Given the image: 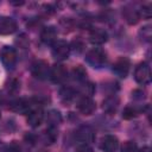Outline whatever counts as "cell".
<instances>
[{"label": "cell", "instance_id": "obj_1", "mask_svg": "<svg viewBox=\"0 0 152 152\" xmlns=\"http://www.w3.org/2000/svg\"><path fill=\"white\" fill-rule=\"evenodd\" d=\"M86 61L93 68H102L107 62V53L101 48H93L86 55Z\"/></svg>", "mask_w": 152, "mask_h": 152}, {"label": "cell", "instance_id": "obj_2", "mask_svg": "<svg viewBox=\"0 0 152 152\" xmlns=\"http://www.w3.org/2000/svg\"><path fill=\"white\" fill-rule=\"evenodd\" d=\"M0 61H1L2 65L6 69H8V70L14 69V66L17 64V61H18L15 49L12 48V46H7V45L4 46L0 50Z\"/></svg>", "mask_w": 152, "mask_h": 152}, {"label": "cell", "instance_id": "obj_3", "mask_svg": "<svg viewBox=\"0 0 152 152\" xmlns=\"http://www.w3.org/2000/svg\"><path fill=\"white\" fill-rule=\"evenodd\" d=\"M52 57L56 61H64L69 57L70 53V45L65 40H56L52 44V50H51Z\"/></svg>", "mask_w": 152, "mask_h": 152}, {"label": "cell", "instance_id": "obj_4", "mask_svg": "<svg viewBox=\"0 0 152 152\" xmlns=\"http://www.w3.org/2000/svg\"><path fill=\"white\" fill-rule=\"evenodd\" d=\"M134 80L139 84H148L151 82V69L147 63H140L135 68Z\"/></svg>", "mask_w": 152, "mask_h": 152}, {"label": "cell", "instance_id": "obj_5", "mask_svg": "<svg viewBox=\"0 0 152 152\" xmlns=\"http://www.w3.org/2000/svg\"><path fill=\"white\" fill-rule=\"evenodd\" d=\"M31 72L38 80H45V78L50 77V66H49L48 62L40 59L32 64Z\"/></svg>", "mask_w": 152, "mask_h": 152}, {"label": "cell", "instance_id": "obj_6", "mask_svg": "<svg viewBox=\"0 0 152 152\" xmlns=\"http://www.w3.org/2000/svg\"><path fill=\"white\" fill-rule=\"evenodd\" d=\"M44 118H45V114H44L42 107L33 106L31 108V110L27 113V124L31 127H38L44 121Z\"/></svg>", "mask_w": 152, "mask_h": 152}, {"label": "cell", "instance_id": "obj_7", "mask_svg": "<svg viewBox=\"0 0 152 152\" xmlns=\"http://www.w3.org/2000/svg\"><path fill=\"white\" fill-rule=\"evenodd\" d=\"M129 66H131V62L127 57H119L115 61V63L113 64V72L116 76H119L121 78H125L128 75Z\"/></svg>", "mask_w": 152, "mask_h": 152}, {"label": "cell", "instance_id": "obj_8", "mask_svg": "<svg viewBox=\"0 0 152 152\" xmlns=\"http://www.w3.org/2000/svg\"><path fill=\"white\" fill-rule=\"evenodd\" d=\"M68 77V70L63 64H55L50 69V78L55 83H63Z\"/></svg>", "mask_w": 152, "mask_h": 152}, {"label": "cell", "instance_id": "obj_9", "mask_svg": "<svg viewBox=\"0 0 152 152\" xmlns=\"http://www.w3.org/2000/svg\"><path fill=\"white\" fill-rule=\"evenodd\" d=\"M77 109L84 114V115H90L95 112L96 109V103L93 101L91 97L89 96H82L78 101H77Z\"/></svg>", "mask_w": 152, "mask_h": 152}, {"label": "cell", "instance_id": "obj_10", "mask_svg": "<svg viewBox=\"0 0 152 152\" xmlns=\"http://www.w3.org/2000/svg\"><path fill=\"white\" fill-rule=\"evenodd\" d=\"M15 30H17V23L13 18L6 17V15L0 17V34L1 36L11 34Z\"/></svg>", "mask_w": 152, "mask_h": 152}, {"label": "cell", "instance_id": "obj_11", "mask_svg": "<svg viewBox=\"0 0 152 152\" xmlns=\"http://www.w3.org/2000/svg\"><path fill=\"white\" fill-rule=\"evenodd\" d=\"M107 39H108V33L103 28L95 27L89 33V40L95 45H102L103 43L107 42Z\"/></svg>", "mask_w": 152, "mask_h": 152}, {"label": "cell", "instance_id": "obj_12", "mask_svg": "<svg viewBox=\"0 0 152 152\" xmlns=\"http://www.w3.org/2000/svg\"><path fill=\"white\" fill-rule=\"evenodd\" d=\"M32 107H33L32 102L27 99H19V100H15V101L11 102V104H10V108L13 112L21 113V114H27L31 110Z\"/></svg>", "mask_w": 152, "mask_h": 152}, {"label": "cell", "instance_id": "obj_13", "mask_svg": "<svg viewBox=\"0 0 152 152\" xmlns=\"http://www.w3.org/2000/svg\"><path fill=\"white\" fill-rule=\"evenodd\" d=\"M122 17L129 25H134L139 21L140 13H139V10H137L135 7H133L131 5H127L122 10Z\"/></svg>", "mask_w": 152, "mask_h": 152}, {"label": "cell", "instance_id": "obj_14", "mask_svg": "<svg viewBox=\"0 0 152 152\" xmlns=\"http://www.w3.org/2000/svg\"><path fill=\"white\" fill-rule=\"evenodd\" d=\"M119 147V140L115 135L107 134L101 140V148L104 152H115Z\"/></svg>", "mask_w": 152, "mask_h": 152}, {"label": "cell", "instance_id": "obj_15", "mask_svg": "<svg viewBox=\"0 0 152 152\" xmlns=\"http://www.w3.org/2000/svg\"><path fill=\"white\" fill-rule=\"evenodd\" d=\"M76 138L80 141H82L83 144H88V142H91L95 139V133H94L91 127L81 126L76 132Z\"/></svg>", "mask_w": 152, "mask_h": 152}, {"label": "cell", "instance_id": "obj_16", "mask_svg": "<svg viewBox=\"0 0 152 152\" xmlns=\"http://www.w3.org/2000/svg\"><path fill=\"white\" fill-rule=\"evenodd\" d=\"M40 39L44 44H53L57 40V30L55 26H46L40 32Z\"/></svg>", "mask_w": 152, "mask_h": 152}, {"label": "cell", "instance_id": "obj_17", "mask_svg": "<svg viewBox=\"0 0 152 152\" xmlns=\"http://www.w3.org/2000/svg\"><path fill=\"white\" fill-rule=\"evenodd\" d=\"M119 103H120V100L118 96H115L114 94H110V96L106 97L103 100V103H102V108L106 113L108 114H113L116 112L118 107H119Z\"/></svg>", "mask_w": 152, "mask_h": 152}, {"label": "cell", "instance_id": "obj_18", "mask_svg": "<svg viewBox=\"0 0 152 152\" xmlns=\"http://www.w3.org/2000/svg\"><path fill=\"white\" fill-rule=\"evenodd\" d=\"M46 122L49 125V128H57V126L62 122V115L58 110L52 109L48 112L46 114Z\"/></svg>", "mask_w": 152, "mask_h": 152}, {"label": "cell", "instance_id": "obj_19", "mask_svg": "<svg viewBox=\"0 0 152 152\" xmlns=\"http://www.w3.org/2000/svg\"><path fill=\"white\" fill-rule=\"evenodd\" d=\"M75 90L70 87H63L59 90V97L64 103H69L75 99Z\"/></svg>", "mask_w": 152, "mask_h": 152}, {"label": "cell", "instance_id": "obj_20", "mask_svg": "<svg viewBox=\"0 0 152 152\" xmlns=\"http://www.w3.org/2000/svg\"><path fill=\"white\" fill-rule=\"evenodd\" d=\"M72 76L76 81L84 83L87 81V70L82 66V65H76L72 69Z\"/></svg>", "mask_w": 152, "mask_h": 152}, {"label": "cell", "instance_id": "obj_21", "mask_svg": "<svg viewBox=\"0 0 152 152\" xmlns=\"http://www.w3.org/2000/svg\"><path fill=\"white\" fill-rule=\"evenodd\" d=\"M6 89L10 94H17L20 89V82L17 78H11L6 82Z\"/></svg>", "mask_w": 152, "mask_h": 152}, {"label": "cell", "instance_id": "obj_22", "mask_svg": "<svg viewBox=\"0 0 152 152\" xmlns=\"http://www.w3.org/2000/svg\"><path fill=\"white\" fill-rule=\"evenodd\" d=\"M138 113H139V112H138V109H137L135 107H133V106H127V107H125V109L122 110V118L126 119V120H129V119L137 116Z\"/></svg>", "mask_w": 152, "mask_h": 152}, {"label": "cell", "instance_id": "obj_23", "mask_svg": "<svg viewBox=\"0 0 152 152\" xmlns=\"http://www.w3.org/2000/svg\"><path fill=\"white\" fill-rule=\"evenodd\" d=\"M70 45V50L72 49L74 51H76L77 53H80V52H82L83 50H84V42L80 38V37H77L76 39H74L72 42H71V44H69Z\"/></svg>", "mask_w": 152, "mask_h": 152}, {"label": "cell", "instance_id": "obj_24", "mask_svg": "<svg viewBox=\"0 0 152 152\" xmlns=\"http://www.w3.org/2000/svg\"><path fill=\"white\" fill-rule=\"evenodd\" d=\"M95 90V86L93 83L89 82H84V84L82 86V96H91Z\"/></svg>", "mask_w": 152, "mask_h": 152}, {"label": "cell", "instance_id": "obj_25", "mask_svg": "<svg viewBox=\"0 0 152 152\" xmlns=\"http://www.w3.org/2000/svg\"><path fill=\"white\" fill-rule=\"evenodd\" d=\"M121 152H139V151H138V146L135 142L126 141L121 147Z\"/></svg>", "mask_w": 152, "mask_h": 152}, {"label": "cell", "instance_id": "obj_26", "mask_svg": "<svg viewBox=\"0 0 152 152\" xmlns=\"http://www.w3.org/2000/svg\"><path fill=\"white\" fill-rule=\"evenodd\" d=\"M139 34H140L141 39H144L145 42H150V40H151V34H152V33H151V26H150V25L144 26V27L140 30Z\"/></svg>", "mask_w": 152, "mask_h": 152}, {"label": "cell", "instance_id": "obj_27", "mask_svg": "<svg viewBox=\"0 0 152 152\" xmlns=\"http://www.w3.org/2000/svg\"><path fill=\"white\" fill-rule=\"evenodd\" d=\"M15 44L17 45H19L21 49H26L27 46H28V44H30V42H28V38L26 37V34H20L17 39H15Z\"/></svg>", "mask_w": 152, "mask_h": 152}, {"label": "cell", "instance_id": "obj_28", "mask_svg": "<svg viewBox=\"0 0 152 152\" xmlns=\"http://www.w3.org/2000/svg\"><path fill=\"white\" fill-rule=\"evenodd\" d=\"M139 13H140V17L142 15V18H146V19H150L151 15H152V10H151V5L147 4V5H144L141 7V10H139Z\"/></svg>", "mask_w": 152, "mask_h": 152}, {"label": "cell", "instance_id": "obj_29", "mask_svg": "<svg viewBox=\"0 0 152 152\" xmlns=\"http://www.w3.org/2000/svg\"><path fill=\"white\" fill-rule=\"evenodd\" d=\"M132 97L134 100H137V101H141V100L145 99V91L141 90V89H137V90H134L132 93Z\"/></svg>", "mask_w": 152, "mask_h": 152}, {"label": "cell", "instance_id": "obj_30", "mask_svg": "<svg viewBox=\"0 0 152 152\" xmlns=\"http://www.w3.org/2000/svg\"><path fill=\"white\" fill-rule=\"evenodd\" d=\"M76 152H94V151H93V148H91L89 145L82 144V145H80V146L76 148Z\"/></svg>", "mask_w": 152, "mask_h": 152}, {"label": "cell", "instance_id": "obj_31", "mask_svg": "<svg viewBox=\"0 0 152 152\" xmlns=\"http://www.w3.org/2000/svg\"><path fill=\"white\" fill-rule=\"evenodd\" d=\"M139 152H151V148H150L148 146H145V147H142Z\"/></svg>", "mask_w": 152, "mask_h": 152}, {"label": "cell", "instance_id": "obj_32", "mask_svg": "<svg viewBox=\"0 0 152 152\" xmlns=\"http://www.w3.org/2000/svg\"><path fill=\"white\" fill-rule=\"evenodd\" d=\"M24 2L23 1H19V2H11V5H17V6H20V5H23Z\"/></svg>", "mask_w": 152, "mask_h": 152}, {"label": "cell", "instance_id": "obj_33", "mask_svg": "<svg viewBox=\"0 0 152 152\" xmlns=\"http://www.w3.org/2000/svg\"><path fill=\"white\" fill-rule=\"evenodd\" d=\"M1 102H2V95L0 94V103H1Z\"/></svg>", "mask_w": 152, "mask_h": 152}]
</instances>
